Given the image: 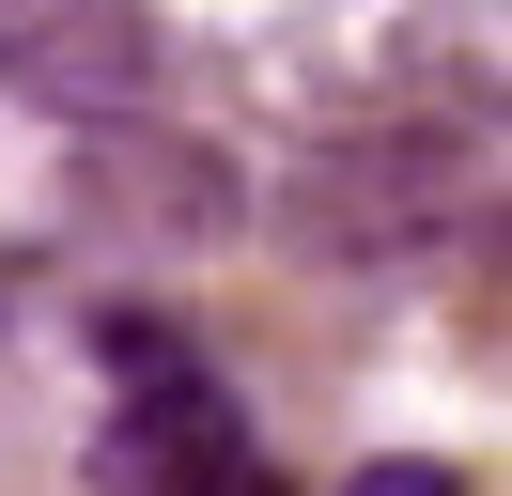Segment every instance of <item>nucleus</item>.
<instances>
[{"instance_id":"f257e3e1","label":"nucleus","mask_w":512,"mask_h":496,"mask_svg":"<svg viewBox=\"0 0 512 496\" xmlns=\"http://www.w3.org/2000/svg\"><path fill=\"white\" fill-rule=\"evenodd\" d=\"M109 357L140 372V388H125V419L94 434V481H109V496H218L233 465H249V434H233V388H218V372H202L171 326L109 310Z\"/></svg>"},{"instance_id":"f03ea898","label":"nucleus","mask_w":512,"mask_h":496,"mask_svg":"<svg viewBox=\"0 0 512 496\" xmlns=\"http://www.w3.org/2000/svg\"><path fill=\"white\" fill-rule=\"evenodd\" d=\"M342 496H466V481H450V465H419V450H388V465H357Z\"/></svg>"}]
</instances>
